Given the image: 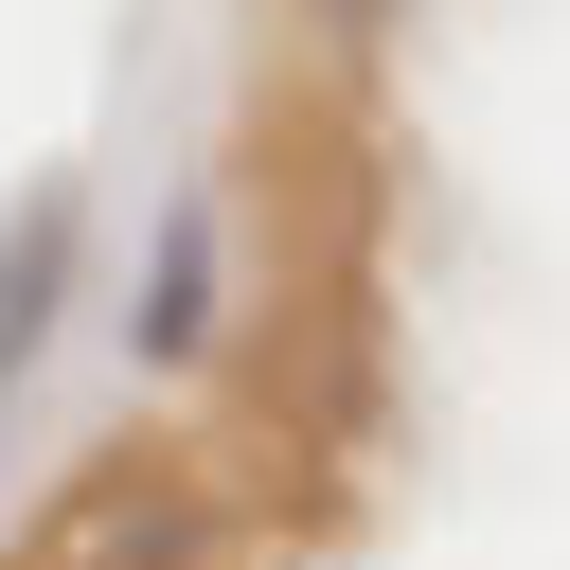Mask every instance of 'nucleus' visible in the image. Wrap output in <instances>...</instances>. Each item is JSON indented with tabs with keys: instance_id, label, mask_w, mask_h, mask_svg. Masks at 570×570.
Instances as JSON below:
<instances>
[{
	"instance_id": "obj_1",
	"label": "nucleus",
	"mask_w": 570,
	"mask_h": 570,
	"mask_svg": "<svg viewBox=\"0 0 570 570\" xmlns=\"http://www.w3.org/2000/svg\"><path fill=\"white\" fill-rule=\"evenodd\" d=\"M214 321H232V303H214V214L178 196V214H160V249H142V303H125V356H142V374H196V356H214Z\"/></svg>"
},
{
	"instance_id": "obj_2",
	"label": "nucleus",
	"mask_w": 570,
	"mask_h": 570,
	"mask_svg": "<svg viewBox=\"0 0 570 570\" xmlns=\"http://www.w3.org/2000/svg\"><path fill=\"white\" fill-rule=\"evenodd\" d=\"M53 303H71V196L36 178V196H18V232H0V374L53 338Z\"/></svg>"
}]
</instances>
